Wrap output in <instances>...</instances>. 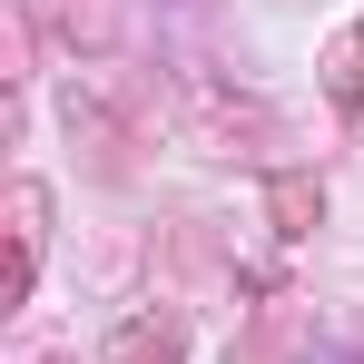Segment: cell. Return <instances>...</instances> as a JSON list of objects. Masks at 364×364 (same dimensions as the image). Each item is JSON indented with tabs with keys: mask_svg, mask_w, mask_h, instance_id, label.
I'll list each match as a JSON object with an SVG mask.
<instances>
[{
	"mask_svg": "<svg viewBox=\"0 0 364 364\" xmlns=\"http://www.w3.org/2000/svg\"><path fill=\"white\" fill-rule=\"evenodd\" d=\"M119 364H178V335H168V325H128V335H119Z\"/></svg>",
	"mask_w": 364,
	"mask_h": 364,
	"instance_id": "obj_1",
	"label": "cell"
}]
</instances>
